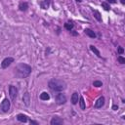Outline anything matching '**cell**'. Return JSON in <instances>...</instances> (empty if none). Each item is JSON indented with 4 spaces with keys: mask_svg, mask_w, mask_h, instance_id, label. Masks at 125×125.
Wrapping results in <instances>:
<instances>
[{
    "mask_svg": "<svg viewBox=\"0 0 125 125\" xmlns=\"http://www.w3.org/2000/svg\"><path fill=\"white\" fill-rule=\"evenodd\" d=\"M29 122H30V124H34V125H38L39 124L37 121H34V120H29Z\"/></svg>",
    "mask_w": 125,
    "mask_h": 125,
    "instance_id": "cell-24",
    "label": "cell"
},
{
    "mask_svg": "<svg viewBox=\"0 0 125 125\" xmlns=\"http://www.w3.org/2000/svg\"><path fill=\"white\" fill-rule=\"evenodd\" d=\"M40 99H41L42 101H48V100L50 99V95H49L47 92H42V93L40 94Z\"/></svg>",
    "mask_w": 125,
    "mask_h": 125,
    "instance_id": "cell-15",
    "label": "cell"
},
{
    "mask_svg": "<svg viewBox=\"0 0 125 125\" xmlns=\"http://www.w3.org/2000/svg\"><path fill=\"white\" fill-rule=\"evenodd\" d=\"M56 102H57L58 104H65V102H66L65 95L62 94V93L57 94V96H56Z\"/></svg>",
    "mask_w": 125,
    "mask_h": 125,
    "instance_id": "cell-6",
    "label": "cell"
},
{
    "mask_svg": "<svg viewBox=\"0 0 125 125\" xmlns=\"http://www.w3.org/2000/svg\"><path fill=\"white\" fill-rule=\"evenodd\" d=\"M84 32H85V34L88 35L89 37H91V38H96V33H95V31H93L92 29H90V28H85V29H84Z\"/></svg>",
    "mask_w": 125,
    "mask_h": 125,
    "instance_id": "cell-11",
    "label": "cell"
},
{
    "mask_svg": "<svg viewBox=\"0 0 125 125\" xmlns=\"http://www.w3.org/2000/svg\"><path fill=\"white\" fill-rule=\"evenodd\" d=\"M17 119H18V121L22 122V123H25V122H27V120H28L27 116H26L25 114H23V113H19V114L17 115Z\"/></svg>",
    "mask_w": 125,
    "mask_h": 125,
    "instance_id": "cell-10",
    "label": "cell"
},
{
    "mask_svg": "<svg viewBox=\"0 0 125 125\" xmlns=\"http://www.w3.org/2000/svg\"><path fill=\"white\" fill-rule=\"evenodd\" d=\"M62 123H63V120L61 117H59V116H54L51 119V121H50V124L51 125H61Z\"/></svg>",
    "mask_w": 125,
    "mask_h": 125,
    "instance_id": "cell-7",
    "label": "cell"
},
{
    "mask_svg": "<svg viewBox=\"0 0 125 125\" xmlns=\"http://www.w3.org/2000/svg\"><path fill=\"white\" fill-rule=\"evenodd\" d=\"M104 97H100L97 101H96V103H95V107L96 108H101V107H103L104 106Z\"/></svg>",
    "mask_w": 125,
    "mask_h": 125,
    "instance_id": "cell-8",
    "label": "cell"
},
{
    "mask_svg": "<svg viewBox=\"0 0 125 125\" xmlns=\"http://www.w3.org/2000/svg\"><path fill=\"white\" fill-rule=\"evenodd\" d=\"M90 50L97 56V57H99V58H102V55H101V53H100V51L97 49V47H95L94 45H90Z\"/></svg>",
    "mask_w": 125,
    "mask_h": 125,
    "instance_id": "cell-14",
    "label": "cell"
},
{
    "mask_svg": "<svg viewBox=\"0 0 125 125\" xmlns=\"http://www.w3.org/2000/svg\"><path fill=\"white\" fill-rule=\"evenodd\" d=\"M93 14H94V17L95 19L98 21H102V18H101V14L98 12V11H93Z\"/></svg>",
    "mask_w": 125,
    "mask_h": 125,
    "instance_id": "cell-19",
    "label": "cell"
},
{
    "mask_svg": "<svg viewBox=\"0 0 125 125\" xmlns=\"http://www.w3.org/2000/svg\"><path fill=\"white\" fill-rule=\"evenodd\" d=\"M19 9H20L21 12H25V11L28 9V4H27V2H21L20 5H19Z\"/></svg>",
    "mask_w": 125,
    "mask_h": 125,
    "instance_id": "cell-12",
    "label": "cell"
},
{
    "mask_svg": "<svg viewBox=\"0 0 125 125\" xmlns=\"http://www.w3.org/2000/svg\"><path fill=\"white\" fill-rule=\"evenodd\" d=\"M48 86L52 91L55 92H62L66 88V83L62 80V79H58V78H53L48 82Z\"/></svg>",
    "mask_w": 125,
    "mask_h": 125,
    "instance_id": "cell-2",
    "label": "cell"
},
{
    "mask_svg": "<svg viewBox=\"0 0 125 125\" xmlns=\"http://www.w3.org/2000/svg\"><path fill=\"white\" fill-rule=\"evenodd\" d=\"M79 104H80V108L82 110H84L86 108V105H85V102H84L83 97H79Z\"/></svg>",
    "mask_w": 125,
    "mask_h": 125,
    "instance_id": "cell-17",
    "label": "cell"
},
{
    "mask_svg": "<svg viewBox=\"0 0 125 125\" xmlns=\"http://www.w3.org/2000/svg\"><path fill=\"white\" fill-rule=\"evenodd\" d=\"M14 58H12V57H7V58H5L3 61H2V62H1V67L2 68H7L8 66H10L11 65V63L12 62H14Z\"/></svg>",
    "mask_w": 125,
    "mask_h": 125,
    "instance_id": "cell-5",
    "label": "cell"
},
{
    "mask_svg": "<svg viewBox=\"0 0 125 125\" xmlns=\"http://www.w3.org/2000/svg\"><path fill=\"white\" fill-rule=\"evenodd\" d=\"M106 2H108V3H116V0H106Z\"/></svg>",
    "mask_w": 125,
    "mask_h": 125,
    "instance_id": "cell-26",
    "label": "cell"
},
{
    "mask_svg": "<svg viewBox=\"0 0 125 125\" xmlns=\"http://www.w3.org/2000/svg\"><path fill=\"white\" fill-rule=\"evenodd\" d=\"M117 52H118V54H123V52H124V49L122 48V47H118L117 48Z\"/></svg>",
    "mask_w": 125,
    "mask_h": 125,
    "instance_id": "cell-23",
    "label": "cell"
},
{
    "mask_svg": "<svg viewBox=\"0 0 125 125\" xmlns=\"http://www.w3.org/2000/svg\"><path fill=\"white\" fill-rule=\"evenodd\" d=\"M18 88L14 85H10L9 86V96L11 98L12 101H16L17 97H18Z\"/></svg>",
    "mask_w": 125,
    "mask_h": 125,
    "instance_id": "cell-3",
    "label": "cell"
},
{
    "mask_svg": "<svg viewBox=\"0 0 125 125\" xmlns=\"http://www.w3.org/2000/svg\"><path fill=\"white\" fill-rule=\"evenodd\" d=\"M78 99H79L78 93H77V92H74V93L71 95V103H72V104H76L78 103Z\"/></svg>",
    "mask_w": 125,
    "mask_h": 125,
    "instance_id": "cell-13",
    "label": "cell"
},
{
    "mask_svg": "<svg viewBox=\"0 0 125 125\" xmlns=\"http://www.w3.org/2000/svg\"><path fill=\"white\" fill-rule=\"evenodd\" d=\"M102 7L105 10V11H109L110 10V7H109V4L107 2H102Z\"/></svg>",
    "mask_w": 125,
    "mask_h": 125,
    "instance_id": "cell-20",
    "label": "cell"
},
{
    "mask_svg": "<svg viewBox=\"0 0 125 125\" xmlns=\"http://www.w3.org/2000/svg\"><path fill=\"white\" fill-rule=\"evenodd\" d=\"M120 2H121V4H123V5L125 4V0H120Z\"/></svg>",
    "mask_w": 125,
    "mask_h": 125,
    "instance_id": "cell-27",
    "label": "cell"
},
{
    "mask_svg": "<svg viewBox=\"0 0 125 125\" xmlns=\"http://www.w3.org/2000/svg\"><path fill=\"white\" fill-rule=\"evenodd\" d=\"M22 102H23V104H24L26 106L29 105V104H30V95H29L28 92H25V93L23 94V96H22Z\"/></svg>",
    "mask_w": 125,
    "mask_h": 125,
    "instance_id": "cell-9",
    "label": "cell"
},
{
    "mask_svg": "<svg viewBox=\"0 0 125 125\" xmlns=\"http://www.w3.org/2000/svg\"><path fill=\"white\" fill-rule=\"evenodd\" d=\"M76 1H77V2H81L82 0H76Z\"/></svg>",
    "mask_w": 125,
    "mask_h": 125,
    "instance_id": "cell-28",
    "label": "cell"
},
{
    "mask_svg": "<svg viewBox=\"0 0 125 125\" xmlns=\"http://www.w3.org/2000/svg\"><path fill=\"white\" fill-rule=\"evenodd\" d=\"M73 26H74V24L72 22H65L64 23V28H66L68 31L72 30L73 29Z\"/></svg>",
    "mask_w": 125,
    "mask_h": 125,
    "instance_id": "cell-18",
    "label": "cell"
},
{
    "mask_svg": "<svg viewBox=\"0 0 125 125\" xmlns=\"http://www.w3.org/2000/svg\"><path fill=\"white\" fill-rule=\"evenodd\" d=\"M112 109H113V110H117V109H118V105H117V104H113V105H112Z\"/></svg>",
    "mask_w": 125,
    "mask_h": 125,
    "instance_id": "cell-25",
    "label": "cell"
},
{
    "mask_svg": "<svg viewBox=\"0 0 125 125\" xmlns=\"http://www.w3.org/2000/svg\"><path fill=\"white\" fill-rule=\"evenodd\" d=\"M50 4V0H43L40 2V6L42 7V9H48Z\"/></svg>",
    "mask_w": 125,
    "mask_h": 125,
    "instance_id": "cell-16",
    "label": "cell"
},
{
    "mask_svg": "<svg viewBox=\"0 0 125 125\" xmlns=\"http://www.w3.org/2000/svg\"><path fill=\"white\" fill-rule=\"evenodd\" d=\"M117 61H118V62L121 63V64H124V63H125V58H123L122 56H118V57H117Z\"/></svg>",
    "mask_w": 125,
    "mask_h": 125,
    "instance_id": "cell-21",
    "label": "cell"
},
{
    "mask_svg": "<svg viewBox=\"0 0 125 125\" xmlns=\"http://www.w3.org/2000/svg\"><path fill=\"white\" fill-rule=\"evenodd\" d=\"M93 85H94L95 87H102V86H103V83H102V81L96 80V81L93 82Z\"/></svg>",
    "mask_w": 125,
    "mask_h": 125,
    "instance_id": "cell-22",
    "label": "cell"
},
{
    "mask_svg": "<svg viewBox=\"0 0 125 125\" xmlns=\"http://www.w3.org/2000/svg\"><path fill=\"white\" fill-rule=\"evenodd\" d=\"M10 107H11V103H10V101H9L8 99H4V100L2 101V103H1V105H0L1 110H2L3 112H8L9 109H10Z\"/></svg>",
    "mask_w": 125,
    "mask_h": 125,
    "instance_id": "cell-4",
    "label": "cell"
},
{
    "mask_svg": "<svg viewBox=\"0 0 125 125\" xmlns=\"http://www.w3.org/2000/svg\"><path fill=\"white\" fill-rule=\"evenodd\" d=\"M31 71H32L31 66H30L29 64L23 63V62H21V63L17 64L16 67L14 68V72H15L16 77L21 78V79L28 77V76L30 75Z\"/></svg>",
    "mask_w": 125,
    "mask_h": 125,
    "instance_id": "cell-1",
    "label": "cell"
}]
</instances>
